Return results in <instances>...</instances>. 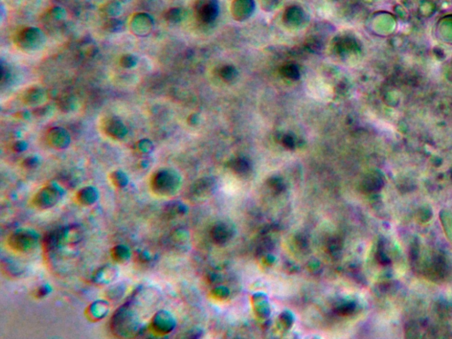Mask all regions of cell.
Wrapping results in <instances>:
<instances>
[{
  "mask_svg": "<svg viewBox=\"0 0 452 339\" xmlns=\"http://www.w3.org/2000/svg\"><path fill=\"white\" fill-rule=\"evenodd\" d=\"M136 261L140 264L149 263L152 261V256L149 254V252L142 250V251L138 252L135 255Z\"/></svg>",
  "mask_w": 452,
  "mask_h": 339,
  "instance_id": "19",
  "label": "cell"
},
{
  "mask_svg": "<svg viewBox=\"0 0 452 339\" xmlns=\"http://www.w3.org/2000/svg\"><path fill=\"white\" fill-rule=\"evenodd\" d=\"M306 90L311 98L316 100L329 101L333 96L331 86L321 78H314L306 82Z\"/></svg>",
  "mask_w": 452,
  "mask_h": 339,
  "instance_id": "6",
  "label": "cell"
},
{
  "mask_svg": "<svg viewBox=\"0 0 452 339\" xmlns=\"http://www.w3.org/2000/svg\"><path fill=\"white\" fill-rule=\"evenodd\" d=\"M125 286L123 284H117L115 286H112L108 289L106 293L107 298L115 300L118 298H121V296L125 293Z\"/></svg>",
  "mask_w": 452,
  "mask_h": 339,
  "instance_id": "18",
  "label": "cell"
},
{
  "mask_svg": "<svg viewBox=\"0 0 452 339\" xmlns=\"http://www.w3.org/2000/svg\"><path fill=\"white\" fill-rule=\"evenodd\" d=\"M98 199V192L92 186H86L79 190L76 194V200L79 204L82 206H91Z\"/></svg>",
  "mask_w": 452,
  "mask_h": 339,
  "instance_id": "12",
  "label": "cell"
},
{
  "mask_svg": "<svg viewBox=\"0 0 452 339\" xmlns=\"http://www.w3.org/2000/svg\"><path fill=\"white\" fill-rule=\"evenodd\" d=\"M175 326V321L171 314L166 311H159L154 315L150 328L154 332L158 335H166L171 332Z\"/></svg>",
  "mask_w": 452,
  "mask_h": 339,
  "instance_id": "7",
  "label": "cell"
},
{
  "mask_svg": "<svg viewBox=\"0 0 452 339\" xmlns=\"http://www.w3.org/2000/svg\"><path fill=\"white\" fill-rule=\"evenodd\" d=\"M28 95L26 96V100L28 101V103H34L35 104V100H34V98H44V93H42L41 90H38V89H33V90H29L28 91Z\"/></svg>",
  "mask_w": 452,
  "mask_h": 339,
  "instance_id": "20",
  "label": "cell"
},
{
  "mask_svg": "<svg viewBox=\"0 0 452 339\" xmlns=\"http://www.w3.org/2000/svg\"><path fill=\"white\" fill-rule=\"evenodd\" d=\"M131 256L130 250L123 245L116 246L112 249V257L114 261L119 263H124L129 260Z\"/></svg>",
  "mask_w": 452,
  "mask_h": 339,
  "instance_id": "14",
  "label": "cell"
},
{
  "mask_svg": "<svg viewBox=\"0 0 452 339\" xmlns=\"http://www.w3.org/2000/svg\"><path fill=\"white\" fill-rule=\"evenodd\" d=\"M153 146L150 143V141H140L139 142V148L142 152H149L150 149H152Z\"/></svg>",
  "mask_w": 452,
  "mask_h": 339,
  "instance_id": "23",
  "label": "cell"
},
{
  "mask_svg": "<svg viewBox=\"0 0 452 339\" xmlns=\"http://www.w3.org/2000/svg\"><path fill=\"white\" fill-rule=\"evenodd\" d=\"M82 230L79 225H70L60 229V244L74 246L82 239Z\"/></svg>",
  "mask_w": 452,
  "mask_h": 339,
  "instance_id": "8",
  "label": "cell"
},
{
  "mask_svg": "<svg viewBox=\"0 0 452 339\" xmlns=\"http://www.w3.org/2000/svg\"><path fill=\"white\" fill-rule=\"evenodd\" d=\"M180 185L179 178L172 170L162 169L154 173L150 180V187L155 195L169 197L178 192Z\"/></svg>",
  "mask_w": 452,
  "mask_h": 339,
  "instance_id": "2",
  "label": "cell"
},
{
  "mask_svg": "<svg viewBox=\"0 0 452 339\" xmlns=\"http://www.w3.org/2000/svg\"><path fill=\"white\" fill-rule=\"evenodd\" d=\"M117 275L118 271L116 270V268L111 265H107L101 268L94 274L93 281L99 286H105L107 284L113 282L117 277Z\"/></svg>",
  "mask_w": 452,
  "mask_h": 339,
  "instance_id": "11",
  "label": "cell"
},
{
  "mask_svg": "<svg viewBox=\"0 0 452 339\" xmlns=\"http://www.w3.org/2000/svg\"><path fill=\"white\" fill-rule=\"evenodd\" d=\"M24 163V165H25L27 168H34V167H37L39 162H38V158L37 157H28L27 159L24 160L23 162Z\"/></svg>",
  "mask_w": 452,
  "mask_h": 339,
  "instance_id": "22",
  "label": "cell"
},
{
  "mask_svg": "<svg viewBox=\"0 0 452 339\" xmlns=\"http://www.w3.org/2000/svg\"><path fill=\"white\" fill-rule=\"evenodd\" d=\"M44 35L38 29L28 28L17 35V44L27 50H35L44 44Z\"/></svg>",
  "mask_w": 452,
  "mask_h": 339,
  "instance_id": "5",
  "label": "cell"
},
{
  "mask_svg": "<svg viewBox=\"0 0 452 339\" xmlns=\"http://www.w3.org/2000/svg\"><path fill=\"white\" fill-rule=\"evenodd\" d=\"M109 311V304L105 300L94 302L87 308L86 316L88 320L97 322L102 320Z\"/></svg>",
  "mask_w": 452,
  "mask_h": 339,
  "instance_id": "10",
  "label": "cell"
},
{
  "mask_svg": "<svg viewBox=\"0 0 452 339\" xmlns=\"http://www.w3.org/2000/svg\"><path fill=\"white\" fill-rule=\"evenodd\" d=\"M121 65L125 67H131V66L135 65V60L134 56L131 55H125L123 56L121 59Z\"/></svg>",
  "mask_w": 452,
  "mask_h": 339,
  "instance_id": "21",
  "label": "cell"
},
{
  "mask_svg": "<svg viewBox=\"0 0 452 339\" xmlns=\"http://www.w3.org/2000/svg\"><path fill=\"white\" fill-rule=\"evenodd\" d=\"M63 195L64 192L59 185H46L34 195L32 199V205L38 210H48L58 204Z\"/></svg>",
  "mask_w": 452,
  "mask_h": 339,
  "instance_id": "4",
  "label": "cell"
},
{
  "mask_svg": "<svg viewBox=\"0 0 452 339\" xmlns=\"http://www.w3.org/2000/svg\"><path fill=\"white\" fill-rule=\"evenodd\" d=\"M49 143L54 148H66L69 143L68 135L62 129H53L49 134Z\"/></svg>",
  "mask_w": 452,
  "mask_h": 339,
  "instance_id": "13",
  "label": "cell"
},
{
  "mask_svg": "<svg viewBox=\"0 0 452 339\" xmlns=\"http://www.w3.org/2000/svg\"><path fill=\"white\" fill-rule=\"evenodd\" d=\"M48 292H49V289L47 288L46 286H41L38 291V297H44L48 294Z\"/></svg>",
  "mask_w": 452,
  "mask_h": 339,
  "instance_id": "24",
  "label": "cell"
},
{
  "mask_svg": "<svg viewBox=\"0 0 452 339\" xmlns=\"http://www.w3.org/2000/svg\"><path fill=\"white\" fill-rule=\"evenodd\" d=\"M103 128L108 136L117 140H120L126 135L125 126L122 124L120 120H117L115 118L107 119L103 123Z\"/></svg>",
  "mask_w": 452,
  "mask_h": 339,
  "instance_id": "9",
  "label": "cell"
},
{
  "mask_svg": "<svg viewBox=\"0 0 452 339\" xmlns=\"http://www.w3.org/2000/svg\"><path fill=\"white\" fill-rule=\"evenodd\" d=\"M39 236L31 230L22 229L10 235L8 246L17 253H28L34 250L38 245Z\"/></svg>",
  "mask_w": 452,
  "mask_h": 339,
  "instance_id": "3",
  "label": "cell"
},
{
  "mask_svg": "<svg viewBox=\"0 0 452 339\" xmlns=\"http://www.w3.org/2000/svg\"><path fill=\"white\" fill-rule=\"evenodd\" d=\"M3 269L7 271V274L12 276H18L22 273V266L16 261L10 259H7V261H3Z\"/></svg>",
  "mask_w": 452,
  "mask_h": 339,
  "instance_id": "16",
  "label": "cell"
},
{
  "mask_svg": "<svg viewBox=\"0 0 452 339\" xmlns=\"http://www.w3.org/2000/svg\"><path fill=\"white\" fill-rule=\"evenodd\" d=\"M110 179L112 180L113 185L117 186V187H119V189L125 187V185H128V176L125 175V173H123V172H120V171L113 172L110 175Z\"/></svg>",
  "mask_w": 452,
  "mask_h": 339,
  "instance_id": "17",
  "label": "cell"
},
{
  "mask_svg": "<svg viewBox=\"0 0 452 339\" xmlns=\"http://www.w3.org/2000/svg\"><path fill=\"white\" fill-rule=\"evenodd\" d=\"M183 211L184 210H183L182 205L179 204L178 202H171V203L166 205L162 211V213L166 218L172 219V218L178 217L180 214L183 213Z\"/></svg>",
  "mask_w": 452,
  "mask_h": 339,
  "instance_id": "15",
  "label": "cell"
},
{
  "mask_svg": "<svg viewBox=\"0 0 452 339\" xmlns=\"http://www.w3.org/2000/svg\"><path fill=\"white\" fill-rule=\"evenodd\" d=\"M137 296L134 294L129 302L116 311L111 321V329L119 337H132L141 330L137 309Z\"/></svg>",
  "mask_w": 452,
  "mask_h": 339,
  "instance_id": "1",
  "label": "cell"
}]
</instances>
